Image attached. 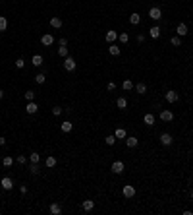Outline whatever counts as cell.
<instances>
[{"mask_svg":"<svg viewBox=\"0 0 193 215\" xmlns=\"http://www.w3.org/2000/svg\"><path fill=\"white\" fill-rule=\"evenodd\" d=\"M27 157H25V155H18V159H16V163H18V165H25V163H27Z\"/></svg>","mask_w":193,"mask_h":215,"instance_id":"d590c367","label":"cell"},{"mask_svg":"<svg viewBox=\"0 0 193 215\" xmlns=\"http://www.w3.org/2000/svg\"><path fill=\"white\" fill-rule=\"evenodd\" d=\"M0 184H2L4 190H12V188H14V182H12V178H10V176H4L2 180H0Z\"/></svg>","mask_w":193,"mask_h":215,"instance_id":"ba28073f","label":"cell"},{"mask_svg":"<svg viewBox=\"0 0 193 215\" xmlns=\"http://www.w3.org/2000/svg\"><path fill=\"white\" fill-rule=\"evenodd\" d=\"M72 128H74V124H72V122H70V120H64V122H62V124H60V130L64 132V134H68V132H72Z\"/></svg>","mask_w":193,"mask_h":215,"instance_id":"9a60e30c","label":"cell"},{"mask_svg":"<svg viewBox=\"0 0 193 215\" xmlns=\"http://www.w3.org/2000/svg\"><path fill=\"white\" fill-rule=\"evenodd\" d=\"M158 140H160V144H162V145H172L174 138H172V136L168 134V132H164V134H160V138H158Z\"/></svg>","mask_w":193,"mask_h":215,"instance_id":"5b68a950","label":"cell"},{"mask_svg":"<svg viewBox=\"0 0 193 215\" xmlns=\"http://www.w3.org/2000/svg\"><path fill=\"white\" fill-rule=\"evenodd\" d=\"M64 70L66 72H74L75 70V60L72 58V56H66L64 58Z\"/></svg>","mask_w":193,"mask_h":215,"instance_id":"7a4b0ae2","label":"cell"},{"mask_svg":"<svg viewBox=\"0 0 193 215\" xmlns=\"http://www.w3.org/2000/svg\"><path fill=\"white\" fill-rule=\"evenodd\" d=\"M114 136H116V140H126V136H128V132H126L124 128H118V130L114 132Z\"/></svg>","mask_w":193,"mask_h":215,"instance_id":"603a6c76","label":"cell"},{"mask_svg":"<svg viewBox=\"0 0 193 215\" xmlns=\"http://www.w3.org/2000/svg\"><path fill=\"white\" fill-rule=\"evenodd\" d=\"M108 52H110L112 56H120V52H122V51H120V47H118V45L110 43V47H108Z\"/></svg>","mask_w":193,"mask_h":215,"instance_id":"ffe728a7","label":"cell"},{"mask_svg":"<svg viewBox=\"0 0 193 215\" xmlns=\"http://www.w3.org/2000/svg\"><path fill=\"white\" fill-rule=\"evenodd\" d=\"M56 163H58V161H56V157H52V155H48V157H46V161H45V165L48 169H54Z\"/></svg>","mask_w":193,"mask_h":215,"instance_id":"44dd1931","label":"cell"},{"mask_svg":"<svg viewBox=\"0 0 193 215\" xmlns=\"http://www.w3.org/2000/svg\"><path fill=\"white\" fill-rule=\"evenodd\" d=\"M170 43L174 47H182V37H180V35H174V37L170 39Z\"/></svg>","mask_w":193,"mask_h":215,"instance_id":"4316f807","label":"cell"},{"mask_svg":"<svg viewBox=\"0 0 193 215\" xmlns=\"http://www.w3.org/2000/svg\"><path fill=\"white\" fill-rule=\"evenodd\" d=\"M160 120H164V122L174 120V112H172V111H162L160 112Z\"/></svg>","mask_w":193,"mask_h":215,"instance_id":"4fadbf2b","label":"cell"},{"mask_svg":"<svg viewBox=\"0 0 193 215\" xmlns=\"http://www.w3.org/2000/svg\"><path fill=\"white\" fill-rule=\"evenodd\" d=\"M35 81H37V84H45V81H46V76L41 72V74H37V76H35Z\"/></svg>","mask_w":193,"mask_h":215,"instance_id":"e575fe53","label":"cell"},{"mask_svg":"<svg viewBox=\"0 0 193 215\" xmlns=\"http://www.w3.org/2000/svg\"><path fill=\"white\" fill-rule=\"evenodd\" d=\"M25 99H27V101H35V91H33V89H27V91H25Z\"/></svg>","mask_w":193,"mask_h":215,"instance_id":"d6a6232c","label":"cell"},{"mask_svg":"<svg viewBox=\"0 0 193 215\" xmlns=\"http://www.w3.org/2000/svg\"><path fill=\"white\" fill-rule=\"evenodd\" d=\"M62 111H64L62 107H54V109H52V114H54V116H60V114H62Z\"/></svg>","mask_w":193,"mask_h":215,"instance_id":"f35d334b","label":"cell"},{"mask_svg":"<svg viewBox=\"0 0 193 215\" xmlns=\"http://www.w3.org/2000/svg\"><path fill=\"white\" fill-rule=\"evenodd\" d=\"M2 97H4V91H2V89H0V99H2Z\"/></svg>","mask_w":193,"mask_h":215,"instance_id":"ee69618b","label":"cell"},{"mask_svg":"<svg viewBox=\"0 0 193 215\" xmlns=\"http://www.w3.org/2000/svg\"><path fill=\"white\" fill-rule=\"evenodd\" d=\"M143 122H145L147 126H153V124H155V114H151V112L145 114V116H143Z\"/></svg>","mask_w":193,"mask_h":215,"instance_id":"7402d4cb","label":"cell"},{"mask_svg":"<svg viewBox=\"0 0 193 215\" xmlns=\"http://www.w3.org/2000/svg\"><path fill=\"white\" fill-rule=\"evenodd\" d=\"M124 169H126V165L122 163V161H114V163H112V173L122 174V173H124Z\"/></svg>","mask_w":193,"mask_h":215,"instance_id":"277c9868","label":"cell"},{"mask_svg":"<svg viewBox=\"0 0 193 215\" xmlns=\"http://www.w3.org/2000/svg\"><path fill=\"white\" fill-rule=\"evenodd\" d=\"M8 29V19L4 16H0V31H6Z\"/></svg>","mask_w":193,"mask_h":215,"instance_id":"f1b7e54d","label":"cell"},{"mask_svg":"<svg viewBox=\"0 0 193 215\" xmlns=\"http://www.w3.org/2000/svg\"><path fill=\"white\" fill-rule=\"evenodd\" d=\"M29 171H31L33 174H37V173H39V167H37V163H31V167H29Z\"/></svg>","mask_w":193,"mask_h":215,"instance_id":"ab89813d","label":"cell"},{"mask_svg":"<svg viewBox=\"0 0 193 215\" xmlns=\"http://www.w3.org/2000/svg\"><path fill=\"white\" fill-rule=\"evenodd\" d=\"M106 87H108V91H114V89H116V84H114V81H110V84L106 85Z\"/></svg>","mask_w":193,"mask_h":215,"instance_id":"60d3db41","label":"cell"},{"mask_svg":"<svg viewBox=\"0 0 193 215\" xmlns=\"http://www.w3.org/2000/svg\"><path fill=\"white\" fill-rule=\"evenodd\" d=\"M135 91H137V93H147V85H145V84H137V85H135Z\"/></svg>","mask_w":193,"mask_h":215,"instance_id":"f546056e","label":"cell"},{"mask_svg":"<svg viewBox=\"0 0 193 215\" xmlns=\"http://www.w3.org/2000/svg\"><path fill=\"white\" fill-rule=\"evenodd\" d=\"M106 41H108V43H114L116 41V39H118V33H116V31H106Z\"/></svg>","mask_w":193,"mask_h":215,"instance_id":"cb8c5ba5","label":"cell"},{"mask_svg":"<svg viewBox=\"0 0 193 215\" xmlns=\"http://www.w3.org/2000/svg\"><path fill=\"white\" fill-rule=\"evenodd\" d=\"M37 111H39L37 103H35V101H29V103H27V107H25V112H27V114H35Z\"/></svg>","mask_w":193,"mask_h":215,"instance_id":"9c48e42d","label":"cell"},{"mask_svg":"<svg viewBox=\"0 0 193 215\" xmlns=\"http://www.w3.org/2000/svg\"><path fill=\"white\" fill-rule=\"evenodd\" d=\"M122 87H124V89H126V91H129V89H133V87H135V85H133V81H131V80H126V81H124V84H122Z\"/></svg>","mask_w":193,"mask_h":215,"instance_id":"4dcf8cb0","label":"cell"},{"mask_svg":"<svg viewBox=\"0 0 193 215\" xmlns=\"http://www.w3.org/2000/svg\"><path fill=\"white\" fill-rule=\"evenodd\" d=\"M93 207H95V201H93V200L81 201V209H83V211H87V213H89V211H93Z\"/></svg>","mask_w":193,"mask_h":215,"instance_id":"30bf717a","label":"cell"},{"mask_svg":"<svg viewBox=\"0 0 193 215\" xmlns=\"http://www.w3.org/2000/svg\"><path fill=\"white\" fill-rule=\"evenodd\" d=\"M27 159H29V163H39V161H41V155H39V153H35V151H33V153L29 155Z\"/></svg>","mask_w":193,"mask_h":215,"instance_id":"484cf974","label":"cell"},{"mask_svg":"<svg viewBox=\"0 0 193 215\" xmlns=\"http://www.w3.org/2000/svg\"><path fill=\"white\" fill-rule=\"evenodd\" d=\"M23 66H25V60H23V58H21V56H19V58H18V60H16V68H19V70H21V68H23Z\"/></svg>","mask_w":193,"mask_h":215,"instance_id":"74e56055","label":"cell"},{"mask_svg":"<svg viewBox=\"0 0 193 215\" xmlns=\"http://www.w3.org/2000/svg\"><path fill=\"white\" fill-rule=\"evenodd\" d=\"M137 144H139V140L135 136H126V145L128 147H137Z\"/></svg>","mask_w":193,"mask_h":215,"instance_id":"8fae6325","label":"cell"},{"mask_svg":"<svg viewBox=\"0 0 193 215\" xmlns=\"http://www.w3.org/2000/svg\"><path fill=\"white\" fill-rule=\"evenodd\" d=\"M31 64L35 66V68L43 66V56H41V54H33V58H31Z\"/></svg>","mask_w":193,"mask_h":215,"instance_id":"2e32d148","label":"cell"},{"mask_svg":"<svg viewBox=\"0 0 193 215\" xmlns=\"http://www.w3.org/2000/svg\"><path fill=\"white\" fill-rule=\"evenodd\" d=\"M164 99L168 101V103H176V101L180 99V95L176 93L174 89H170V91H166V93H164Z\"/></svg>","mask_w":193,"mask_h":215,"instance_id":"3957f363","label":"cell"},{"mask_svg":"<svg viewBox=\"0 0 193 215\" xmlns=\"http://www.w3.org/2000/svg\"><path fill=\"white\" fill-rule=\"evenodd\" d=\"M60 47H68V41L66 39H60Z\"/></svg>","mask_w":193,"mask_h":215,"instance_id":"b9f144b4","label":"cell"},{"mask_svg":"<svg viewBox=\"0 0 193 215\" xmlns=\"http://www.w3.org/2000/svg\"><path fill=\"white\" fill-rule=\"evenodd\" d=\"M176 33H178L180 37H185V35L189 33V27H187L185 24H178V27H176Z\"/></svg>","mask_w":193,"mask_h":215,"instance_id":"52a82bcc","label":"cell"},{"mask_svg":"<svg viewBox=\"0 0 193 215\" xmlns=\"http://www.w3.org/2000/svg\"><path fill=\"white\" fill-rule=\"evenodd\" d=\"M2 165H4V167H12V165H14V159H12V157H8V155H6L4 159H2Z\"/></svg>","mask_w":193,"mask_h":215,"instance_id":"836d02e7","label":"cell"},{"mask_svg":"<svg viewBox=\"0 0 193 215\" xmlns=\"http://www.w3.org/2000/svg\"><path fill=\"white\" fill-rule=\"evenodd\" d=\"M149 18L155 19V21H156V19H160L162 18V10L158 8V6H153V8L149 10Z\"/></svg>","mask_w":193,"mask_h":215,"instance_id":"6da1fadb","label":"cell"},{"mask_svg":"<svg viewBox=\"0 0 193 215\" xmlns=\"http://www.w3.org/2000/svg\"><path fill=\"white\" fill-rule=\"evenodd\" d=\"M191 200H193V192H191Z\"/></svg>","mask_w":193,"mask_h":215,"instance_id":"f6af8a7d","label":"cell"},{"mask_svg":"<svg viewBox=\"0 0 193 215\" xmlns=\"http://www.w3.org/2000/svg\"><path fill=\"white\" fill-rule=\"evenodd\" d=\"M104 144H106V145H114V144H116V136H114V134L106 136V138H104Z\"/></svg>","mask_w":193,"mask_h":215,"instance_id":"83f0119b","label":"cell"},{"mask_svg":"<svg viewBox=\"0 0 193 215\" xmlns=\"http://www.w3.org/2000/svg\"><path fill=\"white\" fill-rule=\"evenodd\" d=\"M48 209H50L52 215H60V213H62V207H60V204H56V201H54V204H50Z\"/></svg>","mask_w":193,"mask_h":215,"instance_id":"ac0fdd59","label":"cell"},{"mask_svg":"<svg viewBox=\"0 0 193 215\" xmlns=\"http://www.w3.org/2000/svg\"><path fill=\"white\" fill-rule=\"evenodd\" d=\"M0 145H6V140H4V136H0Z\"/></svg>","mask_w":193,"mask_h":215,"instance_id":"7bdbcfd3","label":"cell"},{"mask_svg":"<svg viewBox=\"0 0 193 215\" xmlns=\"http://www.w3.org/2000/svg\"><path fill=\"white\" fill-rule=\"evenodd\" d=\"M139 21H141V14H137V12H133V14L129 16V24H131V25H137Z\"/></svg>","mask_w":193,"mask_h":215,"instance_id":"d6986e66","label":"cell"},{"mask_svg":"<svg viewBox=\"0 0 193 215\" xmlns=\"http://www.w3.org/2000/svg\"><path fill=\"white\" fill-rule=\"evenodd\" d=\"M118 41L122 43V45H124V43H128V41H129V35H128V33H120V35H118Z\"/></svg>","mask_w":193,"mask_h":215,"instance_id":"1f68e13d","label":"cell"},{"mask_svg":"<svg viewBox=\"0 0 193 215\" xmlns=\"http://www.w3.org/2000/svg\"><path fill=\"white\" fill-rule=\"evenodd\" d=\"M50 27L60 29V27H62V18H58V16H52V18H50Z\"/></svg>","mask_w":193,"mask_h":215,"instance_id":"5bb4252c","label":"cell"},{"mask_svg":"<svg viewBox=\"0 0 193 215\" xmlns=\"http://www.w3.org/2000/svg\"><path fill=\"white\" fill-rule=\"evenodd\" d=\"M58 54L66 58V56H68V47H58Z\"/></svg>","mask_w":193,"mask_h":215,"instance_id":"8d00e7d4","label":"cell"},{"mask_svg":"<svg viewBox=\"0 0 193 215\" xmlns=\"http://www.w3.org/2000/svg\"><path fill=\"white\" fill-rule=\"evenodd\" d=\"M122 194H124L126 198H133V196H135V188L129 186V184H126V186L122 188Z\"/></svg>","mask_w":193,"mask_h":215,"instance_id":"8992f818","label":"cell"},{"mask_svg":"<svg viewBox=\"0 0 193 215\" xmlns=\"http://www.w3.org/2000/svg\"><path fill=\"white\" fill-rule=\"evenodd\" d=\"M41 43L45 45V47H50L52 43H54V37H52L50 33H46V35H43V37H41Z\"/></svg>","mask_w":193,"mask_h":215,"instance_id":"7c38bea8","label":"cell"},{"mask_svg":"<svg viewBox=\"0 0 193 215\" xmlns=\"http://www.w3.org/2000/svg\"><path fill=\"white\" fill-rule=\"evenodd\" d=\"M149 35H151L153 39H158V37H160V29H158V25H153V27L149 29Z\"/></svg>","mask_w":193,"mask_h":215,"instance_id":"e0dca14e","label":"cell"},{"mask_svg":"<svg viewBox=\"0 0 193 215\" xmlns=\"http://www.w3.org/2000/svg\"><path fill=\"white\" fill-rule=\"evenodd\" d=\"M116 107H118V109H126V107H128V99H126V97H118Z\"/></svg>","mask_w":193,"mask_h":215,"instance_id":"d4e9b609","label":"cell"}]
</instances>
